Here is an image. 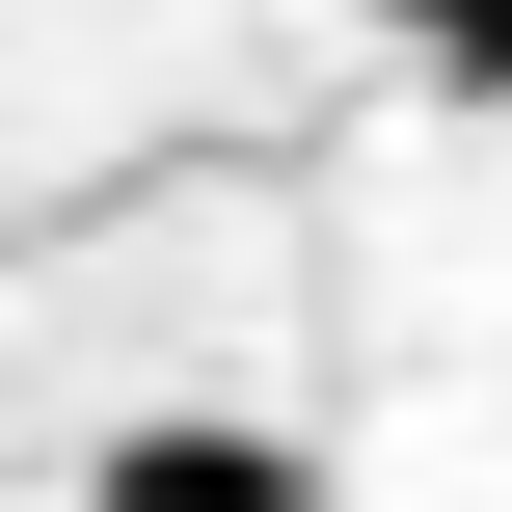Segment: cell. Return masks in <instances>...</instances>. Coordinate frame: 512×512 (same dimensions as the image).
Masks as SVG:
<instances>
[{"mask_svg":"<svg viewBox=\"0 0 512 512\" xmlns=\"http://www.w3.org/2000/svg\"><path fill=\"white\" fill-rule=\"evenodd\" d=\"M108 512H297L270 432H108Z\"/></svg>","mask_w":512,"mask_h":512,"instance_id":"cell-1","label":"cell"},{"mask_svg":"<svg viewBox=\"0 0 512 512\" xmlns=\"http://www.w3.org/2000/svg\"><path fill=\"white\" fill-rule=\"evenodd\" d=\"M378 27H432L459 81H512V0H378Z\"/></svg>","mask_w":512,"mask_h":512,"instance_id":"cell-2","label":"cell"}]
</instances>
